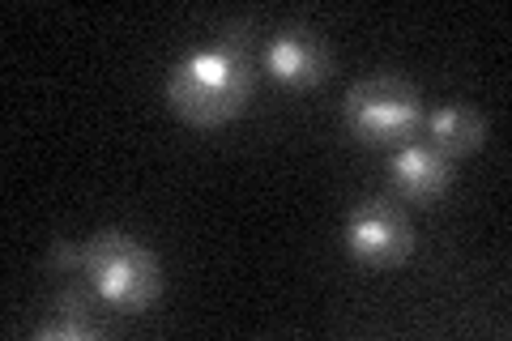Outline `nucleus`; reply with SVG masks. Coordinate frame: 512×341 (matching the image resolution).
I'll return each mask as SVG.
<instances>
[{"label": "nucleus", "mask_w": 512, "mask_h": 341, "mask_svg": "<svg viewBox=\"0 0 512 341\" xmlns=\"http://www.w3.org/2000/svg\"><path fill=\"white\" fill-rule=\"evenodd\" d=\"M346 128L355 133L363 145H410L423 141V124H427V107L419 99V90L406 86L393 73H376L350 86L346 103H342Z\"/></svg>", "instance_id": "nucleus-3"}, {"label": "nucleus", "mask_w": 512, "mask_h": 341, "mask_svg": "<svg viewBox=\"0 0 512 341\" xmlns=\"http://www.w3.org/2000/svg\"><path fill=\"white\" fill-rule=\"evenodd\" d=\"M346 252H350V261H359L363 269L406 265L410 252H414L410 218L384 197L355 205L346 218Z\"/></svg>", "instance_id": "nucleus-4"}, {"label": "nucleus", "mask_w": 512, "mask_h": 341, "mask_svg": "<svg viewBox=\"0 0 512 341\" xmlns=\"http://www.w3.org/2000/svg\"><path fill=\"white\" fill-rule=\"evenodd\" d=\"M265 69H269V77L291 90H312L320 81H329V73H333L329 47L303 26H286L265 43Z\"/></svg>", "instance_id": "nucleus-6"}, {"label": "nucleus", "mask_w": 512, "mask_h": 341, "mask_svg": "<svg viewBox=\"0 0 512 341\" xmlns=\"http://www.w3.org/2000/svg\"><path fill=\"white\" fill-rule=\"evenodd\" d=\"M47 265H52L56 273H82V243L56 239L52 252H47Z\"/></svg>", "instance_id": "nucleus-9"}, {"label": "nucleus", "mask_w": 512, "mask_h": 341, "mask_svg": "<svg viewBox=\"0 0 512 341\" xmlns=\"http://www.w3.org/2000/svg\"><path fill=\"white\" fill-rule=\"evenodd\" d=\"M423 137H427L431 150H440L444 158H466V154H474L478 145H483L487 124L466 103H444V107H431L427 111Z\"/></svg>", "instance_id": "nucleus-7"}, {"label": "nucleus", "mask_w": 512, "mask_h": 341, "mask_svg": "<svg viewBox=\"0 0 512 341\" xmlns=\"http://www.w3.org/2000/svg\"><path fill=\"white\" fill-rule=\"evenodd\" d=\"M82 278L107 307L124 316H141L163 295L158 256L124 231H103L82 243Z\"/></svg>", "instance_id": "nucleus-2"}, {"label": "nucleus", "mask_w": 512, "mask_h": 341, "mask_svg": "<svg viewBox=\"0 0 512 341\" xmlns=\"http://www.w3.org/2000/svg\"><path fill=\"white\" fill-rule=\"evenodd\" d=\"M448 184H453V158H444L440 150H431L427 141L397 145L389 158V188L397 201L410 205H431L440 201Z\"/></svg>", "instance_id": "nucleus-5"}, {"label": "nucleus", "mask_w": 512, "mask_h": 341, "mask_svg": "<svg viewBox=\"0 0 512 341\" xmlns=\"http://www.w3.org/2000/svg\"><path fill=\"white\" fill-rule=\"evenodd\" d=\"M94 303H103V299L94 295L86 278L77 282V286H64L60 295L52 299V316L39 324L35 337H39V341H64V337L82 341V337H103V324H99V316H94Z\"/></svg>", "instance_id": "nucleus-8"}, {"label": "nucleus", "mask_w": 512, "mask_h": 341, "mask_svg": "<svg viewBox=\"0 0 512 341\" xmlns=\"http://www.w3.org/2000/svg\"><path fill=\"white\" fill-rule=\"evenodd\" d=\"M256 90V43L248 26H227L214 47L184 56L167 73V103L188 128H218L248 107Z\"/></svg>", "instance_id": "nucleus-1"}]
</instances>
